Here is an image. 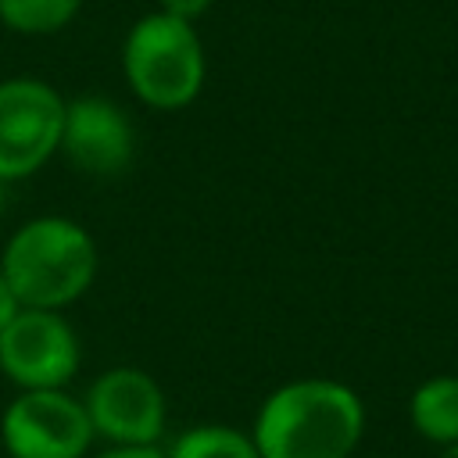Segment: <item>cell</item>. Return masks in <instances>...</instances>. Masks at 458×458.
Masks as SVG:
<instances>
[{
  "mask_svg": "<svg viewBox=\"0 0 458 458\" xmlns=\"http://www.w3.org/2000/svg\"><path fill=\"white\" fill-rule=\"evenodd\" d=\"M361 433V397L329 376H301L276 386L250 426L261 458H354Z\"/></svg>",
  "mask_w": 458,
  "mask_h": 458,
  "instance_id": "6da1fadb",
  "label": "cell"
},
{
  "mask_svg": "<svg viewBox=\"0 0 458 458\" xmlns=\"http://www.w3.org/2000/svg\"><path fill=\"white\" fill-rule=\"evenodd\" d=\"M97 265V240L68 215H36L21 222L0 250V272L21 308L43 311H64L86 297Z\"/></svg>",
  "mask_w": 458,
  "mask_h": 458,
  "instance_id": "7a4b0ae2",
  "label": "cell"
},
{
  "mask_svg": "<svg viewBox=\"0 0 458 458\" xmlns=\"http://www.w3.org/2000/svg\"><path fill=\"white\" fill-rule=\"evenodd\" d=\"M122 72L136 100L154 111L190 107L208 79L204 43L193 21L172 18L165 11L132 21L122 43Z\"/></svg>",
  "mask_w": 458,
  "mask_h": 458,
  "instance_id": "3957f363",
  "label": "cell"
},
{
  "mask_svg": "<svg viewBox=\"0 0 458 458\" xmlns=\"http://www.w3.org/2000/svg\"><path fill=\"white\" fill-rule=\"evenodd\" d=\"M64 97L32 75L0 79V182L36 175L61 150Z\"/></svg>",
  "mask_w": 458,
  "mask_h": 458,
  "instance_id": "277c9868",
  "label": "cell"
},
{
  "mask_svg": "<svg viewBox=\"0 0 458 458\" xmlns=\"http://www.w3.org/2000/svg\"><path fill=\"white\" fill-rule=\"evenodd\" d=\"M93 440L86 404L68 390H18L0 411L7 458H89Z\"/></svg>",
  "mask_w": 458,
  "mask_h": 458,
  "instance_id": "5b68a950",
  "label": "cell"
},
{
  "mask_svg": "<svg viewBox=\"0 0 458 458\" xmlns=\"http://www.w3.org/2000/svg\"><path fill=\"white\" fill-rule=\"evenodd\" d=\"M82 404H86L93 437L104 440L107 447L161 444L168 426V401L161 383L136 365L104 369L86 386Z\"/></svg>",
  "mask_w": 458,
  "mask_h": 458,
  "instance_id": "8992f818",
  "label": "cell"
},
{
  "mask_svg": "<svg viewBox=\"0 0 458 458\" xmlns=\"http://www.w3.org/2000/svg\"><path fill=\"white\" fill-rule=\"evenodd\" d=\"M79 365L82 344L61 311L21 308L0 333V372L18 390H68Z\"/></svg>",
  "mask_w": 458,
  "mask_h": 458,
  "instance_id": "52a82bcc",
  "label": "cell"
},
{
  "mask_svg": "<svg viewBox=\"0 0 458 458\" xmlns=\"http://www.w3.org/2000/svg\"><path fill=\"white\" fill-rule=\"evenodd\" d=\"M72 168L93 179L122 175L136 157V129L125 107L111 97L86 93L64 100V125H61V150Z\"/></svg>",
  "mask_w": 458,
  "mask_h": 458,
  "instance_id": "ba28073f",
  "label": "cell"
},
{
  "mask_svg": "<svg viewBox=\"0 0 458 458\" xmlns=\"http://www.w3.org/2000/svg\"><path fill=\"white\" fill-rule=\"evenodd\" d=\"M408 419L419 437L451 447L458 444V376H429L408 401Z\"/></svg>",
  "mask_w": 458,
  "mask_h": 458,
  "instance_id": "9c48e42d",
  "label": "cell"
},
{
  "mask_svg": "<svg viewBox=\"0 0 458 458\" xmlns=\"http://www.w3.org/2000/svg\"><path fill=\"white\" fill-rule=\"evenodd\" d=\"M168 458H261L250 429L225 422H197L172 437L165 447Z\"/></svg>",
  "mask_w": 458,
  "mask_h": 458,
  "instance_id": "30bf717a",
  "label": "cell"
},
{
  "mask_svg": "<svg viewBox=\"0 0 458 458\" xmlns=\"http://www.w3.org/2000/svg\"><path fill=\"white\" fill-rule=\"evenodd\" d=\"M82 0H0V25L21 36H50L75 21Z\"/></svg>",
  "mask_w": 458,
  "mask_h": 458,
  "instance_id": "8fae6325",
  "label": "cell"
},
{
  "mask_svg": "<svg viewBox=\"0 0 458 458\" xmlns=\"http://www.w3.org/2000/svg\"><path fill=\"white\" fill-rule=\"evenodd\" d=\"M208 7H211V0H157V11L182 18V21H193V25L208 14Z\"/></svg>",
  "mask_w": 458,
  "mask_h": 458,
  "instance_id": "7c38bea8",
  "label": "cell"
},
{
  "mask_svg": "<svg viewBox=\"0 0 458 458\" xmlns=\"http://www.w3.org/2000/svg\"><path fill=\"white\" fill-rule=\"evenodd\" d=\"M89 458H168V454L161 444H150V447H104L100 454Z\"/></svg>",
  "mask_w": 458,
  "mask_h": 458,
  "instance_id": "4fadbf2b",
  "label": "cell"
},
{
  "mask_svg": "<svg viewBox=\"0 0 458 458\" xmlns=\"http://www.w3.org/2000/svg\"><path fill=\"white\" fill-rule=\"evenodd\" d=\"M21 311V301L14 297V290H11V283L4 279V272H0V333L11 326V318Z\"/></svg>",
  "mask_w": 458,
  "mask_h": 458,
  "instance_id": "5bb4252c",
  "label": "cell"
},
{
  "mask_svg": "<svg viewBox=\"0 0 458 458\" xmlns=\"http://www.w3.org/2000/svg\"><path fill=\"white\" fill-rule=\"evenodd\" d=\"M440 458H458V444H451V447H444V454Z\"/></svg>",
  "mask_w": 458,
  "mask_h": 458,
  "instance_id": "9a60e30c",
  "label": "cell"
}]
</instances>
